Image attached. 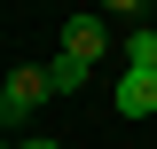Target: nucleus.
Instances as JSON below:
<instances>
[{
    "instance_id": "nucleus-1",
    "label": "nucleus",
    "mask_w": 157,
    "mask_h": 149,
    "mask_svg": "<svg viewBox=\"0 0 157 149\" xmlns=\"http://www.w3.org/2000/svg\"><path fill=\"white\" fill-rule=\"evenodd\" d=\"M47 63H16V71H8V86H0V118H8V126H32V110L39 102H47Z\"/></svg>"
},
{
    "instance_id": "nucleus-2",
    "label": "nucleus",
    "mask_w": 157,
    "mask_h": 149,
    "mask_svg": "<svg viewBox=\"0 0 157 149\" xmlns=\"http://www.w3.org/2000/svg\"><path fill=\"white\" fill-rule=\"evenodd\" d=\"M102 47H110V24H102V16H71V24H63V55L94 63Z\"/></svg>"
},
{
    "instance_id": "nucleus-3",
    "label": "nucleus",
    "mask_w": 157,
    "mask_h": 149,
    "mask_svg": "<svg viewBox=\"0 0 157 149\" xmlns=\"http://www.w3.org/2000/svg\"><path fill=\"white\" fill-rule=\"evenodd\" d=\"M157 110V71H126L118 78V118H149Z\"/></svg>"
},
{
    "instance_id": "nucleus-4",
    "label": "nucleus",
    "mask_w": 157,
    "mask_h": 149,
    "mask_svg": "<svg viewBox=\"0 0 157 149\" xmlns=\"http://www.w3.org/2000/svg\"><path fill=\"white\" fill-rule=\"evenodd\" d=\"M126 71H157V32H149V24L126 32Z\"/></svg>"
},
{
    "instance_id": "nucleus-5",
    "label": "nucleus",
    "mask_w": 157,
    "mask_h": 149,
    "mask_svg": "<svg viewBox=\"0 0 157 149\" xmlns=\"http://www.w3.org/2000/svg\"><path fill=\"white\" fill-rule=\"evenodd\" d=\"M86 71H94V63H78V55H55V63H47V86H55V94H78V86H86Z\"/></svg>"
},
{
    "instance_id": "nucleus-6",
    "label": "nucleus",
    "mask_w": 157,
    "mask_h": 149,
    "mask_svg": "<svg viewBox=\"0 0 157 149\" xmlns=\"http://www.w3.org/2000/svg\"><path fill=\"white\" fill-rule=\"evenodd\" d=\"M16 149H63V141H55V133H24Z\"/></svg>"
},
{
    "instance_id": "nucleus-7",
    "label": "nucleus",
    "mask_w": 157,
    "mask_h": 149,
    "mask_svg": "<svg viewBox=\"0 0 157 149\" xmlns=\"http://www.w3.org/2000/svg\"><path fill=\"white\" fill-rule=\"evenodd\" d=\"M102 8H118V16H141V8H149V0H102Z\"/></svg>"
},
{
    "instance_id": "nucleus-8",
    "label": "nucleus",
    "mask_w": 157,
    "mask_h": 149,
    "mask_svg": "<svg viewBox=\"0 0 157 149\" xmlns=\"http://www.w3.org/2000/svg\"><path fill=\"white\" fill-rule=\"evenodd\" d=\"M8 149H16V141H8Z\"/></svg>"
}]
</instances>
